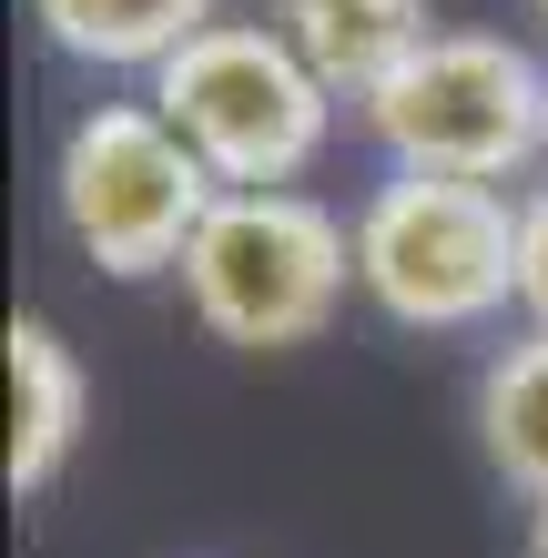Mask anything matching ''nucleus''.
I'll return each instance as SVG.
<instances>
[{
    "label": "nucleus",
    "instance_id": "f257e3e1",
    "mask_svg": "<svg viewBox=\"0 0 548 558\" xmlns=\"http://www.w3.org/2000/svg\"><path fill=\"white\" fill-rule=\"evenodd\" d=\"M356 294V214L305 183H223L204 234L183 244V305L234 355H295Z\"/></svg>",
    "mask_w": 548,
    "mask_h": 558
},
{
    "label": "nucleus",
    "instance_id": "f03ea898",
    "mask_svg": "<svg viewBox=\"0 0 548 558\" xmlns=\"http://www.w3.org/2000/svg\"><path fill=\"white\" fill-rule=\"evenodd\" d=\"M366 143L397 173H437V183H519L528 162H548V61L508 31H458L437 21L366 102Z\"/></svg>",
    "mask_w": 548,
    "mask_h": 558
},
{
    "label": "nucleus",
    "instance_id": "7ed1b4c3",
    "mask_svg": "<svg viewBox=\"0 0 548 558\" xmlns=\"http://www.w3.org/2000/svg\"><path fill=\"white\" fill-rule=\"evenodd\" d=\"M214 162L193 153L163 102H92L61 122L51 143V223L61 244L82 254L92 275L112 284H153V275H183V244L204 234L214 214Z\"/></svg>",
    "mask_w": 548,
    "mask_h": 558
},
{
    "label": "nucleus",
    "instance_id": "20e7f679",
    "mask_svg": "<svg viewBox=\"0 0 548 558\" xmlns=\"http://www.w3.org/2000/svg\"><path fill=\"white\" fill-rule=\"evenodd\" d=\"M356 294L397 336H477L519 305V193L386 173L356 204Z\"/></svg>",
    "mask_w": 548,
    "mask_h": 558
},
{
    "label": "nucleus",
    "instance_id": "39448f33",
    "mask_svg": "<svg viewBox=\"0 0 548 558\" xmlns=\"http://www.w3.org/2000/svg\"><path fill=\"white\" fill-rule=\"evenodd\" d=\"M163 122L214 162V183H305L336 143V92L275 21H214L153 72Z\"/></svg>",
    "mask_w": 548,
    "mask_h": 558
},
{
    "label": "nucleus",
    "instance_id": "423d86ee",
    "mask_svg": "<svg viewBox=\"0 0 548 558\" xmlns=\"http://www.w3.org/2000/svg\"><path fill=\"white\" fill-rule=\"evenodd\" d=\"M0 376H11V498L61 487V468L82 457L92 426V366L51 315H11L0 336Z\"/></svg>",
    "mask_w": 548,
    "mask_h": 558
},
{
    "label": "nucleus",
    "instance_id": "0eeeda50",
    "mask_svg": "<svg viewBox=\"0 0 548 558\" xmlns=\"http://www.w3.org/2000/svg\"><path fill=\"white\" fill-rule=\"evenodd\" d=\"M265 21L315 61V82H326L336 102H366V92L437 31V0H265Z\"/></svg>",
    "mask_w": 548,
    "mask_h": 558
},
{
    "label": "nucleus",
    "instance_id": "6e6552de",
    "mask_svg": "<svg viewBox=\"0 0 548 558\" xmlns=\"http://www.w3.org/2000/svg\"><path fill=\"white\" fill-rule=\"evenodd\" d=\"M467 426H477V457H488V477L508 498L548 508V325H519V336L477 366Z\"/></svg>",
    "mask_w": 548,
    "mask_h": 558
},
{
    "label": "nucleus",
    "instance_id": "1a4fd4ad",
    "mask_svg": "<svg viewBox=\"0 0 548 558\" xmlns=\"http://www.w3.org/2000/svg\"><path fill=\"white\" fill-rule=\"evenodd\" d=\"M41 41L61 61H92V72H163L193 31L223 21V0H31Z\"/></svg>",
    "mask_w": 548,
    "mask_h": 558
},
{
    "label": "nucleus",
    "instance_id": "9d476101",
    "mask_svg": "<svg viewBox=\"0 0 548 558\" xmlns=\"http://www.w3.org/2000/svg\"><path fill=\"white\" fill-rule=\"evenodd\" d=\"M519 315L548 325V183L519 193Z\"/></svg>",
    "mask_w": 548,
    "mask_h": 558
},
{
    "label": "nucleus",
    "instance_id": "9b49d317",
    "mask_svg": "<svg viewBox=\"0 0 548 558\" xmlns=\"http://www.w3.org/2000/svg\"><path fill=\"white\" fill-rule=\"evenodd\" d=\"M519 558H548V508H528V538H519Z\"/></svg>",
    "mask_w": 548,
    "mask_h": 558
},
{
    "label": "nucleus",
    "instance_id": "f8f14e48",
    "mask_svg": "<svg viewBox=\"0 0 548 558\" xmlns=\"http://www.w3.org/2000/svg\"><path fill=\"white\" fill-rule=\"evenodd\" d=\"M528 11H538V21H548V0H528Z\"/></svg>",
    "mask_w": 548,
    "mask_h": 558
}]
</instances>
